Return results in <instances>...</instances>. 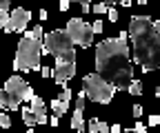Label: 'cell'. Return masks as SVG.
<instances>
[{"mask_svg": "<svg viewBox=\"0 0 160 133\" xmlns=\"http://www.w3.org/2000/svg\"><path fill=\"white\" fill-rule=\"evenodd\" d=\"M156 96H158V98H160V87H158V89H156Z\"/></svg>", "mask_w": 160, "mask_h": 133, "instance_id": "obj_40", "label": "cell"}, {"mask_svg": "<svg viewBox=\"0 0 160 133\" xmlns=\"http://www.w3.org/2000/svg\"><path fill=\"white\" fill-rule=\"evenodd\" d=\"M42 45H45V51L51 53V55H60V53L73 49V40H71V36L67 33V29H56V31L47 33Z\"/></svg>", "mask_w": 160, "mask_h": 133, "instance_id": "obj_8", "label": "cell"}, {"mask_svg": "<svg viewBox=\"0 0 160 133\" xmlns=\"http://www.w3.org/2000/svg\"><path fill=\"white\" fill-rule=\"evenodd\" d=\"M2 109H5V107H2V100H0V111H2Z\"/></svg>", "mask_w": 160, "mask_h": 133, "instance_id": "obj_42", "label": "cell"}, {"mask_svg": "<svg viewBox=\"0 0 160 133\" xmlns=\"http://www.w3.org/2000/svg\"><path fill=\"white\" fill-rule=\"evenodd\" d=\"M142 116V107L140 104H133V118H140Z\"/></svg>", "mask_w": 160, "mask_h": 133, "instance_id": "obj_26", "label": "cell"}, {"mask_svg": "<svg viewBox=\"0 0 160 133\" xmlns=\"http://www.w3.org/2000/svg\"><path fill=\"white\" fill-rule=\"evenodd\" d=\"M2 89H5V84H0V91H2Z\"/></svg>", "mask_w": 160, "mask_h": 133, "instance_id": "obj_43", "label": "cell"}, {"mask_svg": "<svg viewBox=\"0 0 160 133\" xmlns=\"http://www.w3.org/2000/svg\"><path fill=\"white\" fill-rule=\"evenodd\" d=\"M60 100H62L65 104H69V102H71V89H69L67 84H62V96H60Z\"/></svg>", "mask_w": 160, "mask_h": 133, "instance_id": "obj_19", "label": "cell"}, {"mask_svg": "<svg viewBox=\"0 0 160 133\" xmlns=\"http://www.w3.org/2000/svg\"><path fill=\"white\" fill-rule=\"evenodd\" d=\"M89 133H111V126L107 122H100L98 118L89 120Z\"/></svg>", "mask_w": 160, "mask_h": 133, "instance_id": "obj_12", "label": "cell"}, {"mask_svg": "<svg viewBox=\"0 0 160 133\" xmlns=\"http://www.w3.org/2000/svg\"><path fill=\"white\" fill-rule=\"evenodd\" d=\"M122 133H138V131H136V129H125Z\"/></svg>", "mask_w": 160, "mask_h": 133, "instance_id": "obj_37", "label": "cell"}, {"mask_svg": "<svg viewBox=\"0 0 160 133\" xmlns=\"http://www.w3.org/2000/svg\"><path fill=\"white\" fill-rule=\"evenodd\" d=\"M127 91L131 93V96H140V93H142V82H140V80H131Z\"/></svg>", "mask_w": 160, "mask_h": 133, "instance_id": "obj_15", "label": "cell"}, {"mask_svg": "<svg viewBox=\"0 0 160 133\" xmlns=\"http://www.w3.org/2000/svg\"><path fill=\"white\" fill-rule=\"evenodd\" d=\"M42 51H45L42 40H33L29 36L20 38L18 49H16V58H13V71L40 69V55H42Z\"/></svg>", "mask_w": 160, "mask_h": 133, "instance_id": "obj_3", "label": "cell"}, {"mask_svg": "<svg viewBox=\"0 0 160 133\" xmlns=\"http://www.w3.org/2000/svg\"><path fill=\"white\" fill-rule=\"evenodd\" d=\"M71 5V0H60V11H67Z\"/></svg>", "mask_w": 160, "mask_h": 133, "instance_id": "obj_27", "label": "cell"}, {"mask_svg": "<svg viewBox=\"0 0 160 133\" xmlns=\"http://www.w3.org/2000/svg\"><path fill=\"white\" fill-rule=\"evenodd\" d=\"M85 100H87V93H85V89L78 93V98H76V109H85Z\"/></svg>", "mask_w": 160, "mask_h": 133, "instance_id": "obj_20", "label": "cell"}, {"mask_svg": "<svg viewBox=\"0 0 160 133\" xmlns=\"http://www.w3.org/2000/svg\"><path fill=\"white\" fill-rule=\"evenodd\" d=\"M49 18V13H47V9H40V20H47Z\"/></svg>", "mask_w": 160, "mask_h": 133, "instance_id": "obj_32", "label": "cell"}, {"mask_svg": "<svg viewBox=\"0 0 160 133\" xmlns=\"http://www.w3.org/2000/svg\"><path fill=\"white\" fill-rule=\"evenodd\" d=\"M129 31L118 33V38H107L96 47V71L118 91L127 89L133 80V69L129 62Z\"/></svg>", "mask_w": 160, "mask_h": 133, "instance_id": "obj_1", "label": "cell"}, {"mask_svg": "<svg viewBox=\"0 0 160 133\" xmlns=\"http://www.w3.org/2000/svg\"><path fill=\"white\" fill-rule=\"evenodd\" d=\"M149 124H151V126L160 124V116H149Z\"/></svg>", "mask_w": 160, "mask_h": 133, "instance_id": "obj_28", "label": "cell"}, {"mask_svg": "<svg viewBox=\"0 0 160 133\" xmlns=\"http://www.w3.org/2000/svg\"><path fill=\"white\" fill-rule=\"evenodd\" d=\"M49 122H51V126H58V122H60V118L56 116V113H53V116L49 118Z\"/></svg>", "mask_w": 160, "mask_h": 133, "instance_id": "obj_30", "label": "cell"}, {"mask_svg": "<svg viewBox=\"0 0 160 133\" xmlns=\"http://www.w3.org/2000/svg\"><path fill=\"white\" fill-rule=\"evenodd\" d=\"M133 129H136L138 133H147V124H142V122H136V124H133Z\"/></svg>", "mask_w": 160, "mask_h": 133, "instance_id": "obj_25", "label": "cell"}, {"mask_svg": "<svg viewBox=\"0 0 160 133\" xmlns=\"http://www.w3.org/2000/svg\"><path fill=\"white\" fill-rule=\"evenodd\" d=\"M9 5H11V0H0V9L9 11Z\"/></svg>", "mask_w": 160, "mask_h": 133, "instance_id": "obj_29", "label": "cell"}, {"mask_svg": "<svg viewBox=\"0 0 160 133\" xmlns=\"http://www.w3.org/2000/svg\"><path fill=\"white\" fill-rule=\"evenodd\" d=\"M31 20V11L25 9V7H16L11 11V18H9V25L5 27L7 33H22L27 29V22Z\"/></svg>", "mask_w": 160, "mask_h": 133, "instance_id": "obj_9", "label": "cell"}, {"mask_svg": "<svg viewBox=\"0 0 160 133\" xmlns=\"http://www.w3.org/2000/svg\"><path fill=\"white\" fill-rule=\"evenodd\" d=\"M71 129L78 133H85V118H82V109H76L71 116Z\"/></svg>", "mask_w": 160, "mask_h": 133, "instance_id": "obj_11", "label": "cell"}, {"mask_svg": "<svg viewBox=\"0 0 160 133\" xmlns=\"http://www.w3.org/2000/svg\"><path fill=\"white\" fill-rule=\"evenodd\" d=\"M131 2H133V0H120V5H122V7H131Z\"/></svg>", "mask_w": 160, "mask_h": 133, "instance_id": "obj_34", "label": "cell"}, {"mask_svg": "<svg viewBox=\"0 0 160 133\" xmlns=\"http://www.w3.org/2000/svg\"><path fill=\"white\" fill-rule=\"evenodd\" d=\"M9 18H11V13H9V11L0 9V29H2V31H5V27L9 25Z\"/></svg>", "mask_w": 160, "mask_h": 133, "instance_id": "obj_16", "label": "cell"}, {"mask_svg": "<svg viewBox=\"0 0 160 133\" xmlns=\"http://www.w3.org/2000/svg\"><path fill=\"white\" fill-rule=\"evenodd\" d=\"M76 75V51H65L56 55V69H53V80L56 84H67V80H71Z\"/></svg>", "mask_w": 160, "mask_h": 133, "instance_id": "obj_6", "label": "cell"}, {"mask_svg": "<svg viewBox=\"0 0 160 133\" xmlns=\"http://www.w3.org/2000/svg\"><path fill=\"white\" fill-rule=\"evenodd\" d=\"M67 33L71 36L73 45L82 47V49L93 45V29H91V25H87L85 20H80V18H71L67 22Z\"/></svg>", "mask_w": 160, "mask_h": 133, "instance_id": "obj_7", "label": "cell"}, {"mask_svg": "<svg viewBox=\"0 0 160 133\" xmlns=\"http://www.w3.org/2000/svg\"><path fill=\"white\" fill-rule=\"evenodd\" d=\"M80 7H82V13H89V11H91V5H89V2H82Z\"/></svg>", "mask_w": 160, "mask_h": 133, "instance_id": "obj_31", "label": "cell"}, {"mask_svg": "<svg viewBox=\"0 0 160 133\" xmlns=\"http://www.w3.org/2000/svg\"><path fill=\"white\" fill-rule=\"evenodd\" d=\"M87 133H89V131H87Z\"/></svg>", "mask_w": 160, "mask_h": 133, "instance_id": "obj_45", "label": "cell"}, {"mask_svg": "<svg viewBox=\"0 0 160 133\" xmlns=\"http://www.w3.org/2000/svg\"><path fill=\"white\" fill-rule=\"evenodd\" d=\"M153 29H156V31H160V20H153Z\"/></svg>", "mask_w": 160, "mask_h": 133, "instance_id": "obj_35", "label": "cell"}, {"mask_svg": "<svg viewBox=\"0 0 160 133\" xmlns=\"http://www.w3.org/2000/svg\"><path fill=\"white\" fill-rule=\"evenodd\" d=\"M91 29H93V33H102V20H100V18H98V20L91 25Z\"/></svg>", "mask_w": 160, "mask_h": 133, "instance_id": "obj_22", "label": "cell"}, {"mask_svg": "<svg viewBox=\"0 0 160 133\" xmlns=\"http://www.w3.org/2000/svg\"><path fill=\"white\" fill-rule=\"evenodd\" d=\"M82 87H85V93H87V98L96 104H109L111 98H113V93L118 91L111 82H107L100 73H89L85 75V80H82Z\"/></svg>", "mask_w": 160, "mask_h": 133, "instance_id": "obj_5", "label": "cell"}, {"mask_svg": "<svg viewBox=\"0 0 160 133\" xmlns=\"http://www.w3.org/2000/svg\"><path fill=\"white\" fill-rule=\"evenodd\" d=\"M105 2H107V5H109V7H113V5H116V2H120V0H105Z\"/></svg>", "mask_w": 160, "mask_h": 133, "instance_id": "obj_36", "label": "cell"}, {"mask_svg": "<svg viewBox=\"0 0 160 133\" xmlns=\"http://www.w3.org/2000/svg\"><path fill=\"white\" fill-rule=\"evenodd\" d=\"M71 2H80V5H82V2H89V0H71Z\"/></svg>", "mask_w": 160, "mask_h": 133, "instance_id": "obj_38", "label": "cell"}, {"mask_svg": "<svg viewBox=\"0 0 160 133\" xmlns=\"http://www.w3.org/2000/svg\"><path fill=\"white\" fill-rule=\"evenodd\" d=\"M136 2H138V5H147V0H136Z\"/></svg>", "mask_w": 160, "mask_h": 133, "instance_id": "obj_39", "label": "cell"}, {"mask_svg": "<svg viewBox=\"0 0 160 133\" xmlns=\"http://www.w3.org/2000/svg\"><path fill=\"white\" fill-rule=\"evenodd\" d=\"M107 16H109V20H111V22H116V20H118V11H116L113 7H109V11H107Z\"/></svg>", "mask_w": 160, "mask_h": 133, "instance_id": "obj_23", "label": "cell"}, {"mask_svg": "<svg viewBox=\"0 0 160 133\" xmlns=\"http://www.w3.org/2000/svg\"><path fill=\"white\" fill-rule=\"evenodd\" d=\"M122 129H120V124H111V133H120Z\"/></svg>", "mask_w": 160, "mask_h": 133, "instance_id": "obj_33", "label": "cell"}, {"mask_svg": "<svg viewBox=\"0 0 160 133\" xmlns=\"http://www.w3.org/2000/svg\"><path fill=\"white\" fill-rule=\"evenodd\" d=\"M22 120H25V124H27V126H33V124H38V120H36V116H33L31 107H25V109H22Z\"/></svg>", "mask_w": 160, "mask_h": 133, "instance_id": "obj_14", "label": "cell"}, {"mask_svg": "<svg viewBox=\"0 0 160 133\" xmlns=\"http://www.w3.org/2000/svg\"><path fill=\"white\" fill-rule=\"evenodd\" d=\"M31 111H33V116H36L38 124H47V122H49V116H47V107H45V100H42V98L33 96V100H31Z\"/></svg>", "mask_w": 160, "mask_h": 133, "instance_id": "obj_10", "label": "cell"}, {"mask_svg": "<svg viewBox=\"0 0 160 133\" xmlns=\"http://www.w3.org/2000/svg\"><path fill=\"white\" fill-rule=\"evenodd\" d=\"M51 109H53V113H56V116L60 118V116H65V113H67V109H69V104H65L62 100H60V98H56L53 102H51Z\"/></svg>", "mask_w": 160, "mask_h": 133, "instance_id": "obj_13", "label": "cell"}, {"mask_svg": "<svg viewBox=\"0 0 160 133\" xmlns=\"http://www.w3.org/2000/svg\"><path fill=\"white\" fill-rule=\"evenodd\" d=\"M0 126H2V129H9L11 126V118L7 116L5 111H0Z\"/></svg>", "mask_w": 160, "mask_h": 133, "instance_id": "obj_21", "label": "cell"}, {"mask_svg": "<svg viewBox=\"0 0 160 133\" xmlns=\"http://www.w3.org/2000/svg\"><path fill=\"white\" fill-rule=\"evenodd\" d=\"M129 38L133 40V62L147 73L156 71L160 67V31L153 29V20L149 16H133Z\"/></svg>", "mask_w": 160, "mask_h": 133, "instance_id": "obj_2", "label": "cell"}, {"mask_svg": "<svg viewBox=\"0 0 160 133\" xmlns=\"http://www.w3.org/2000/svg\"><path fill=\"white\" fill-rule=\"evenodd\" d=\"M40 73H42V78H49V75H53V69H49V67H40Z\"/></svg>", "mask_w": 160, "mask_h": 133, "instance_id": "obj_24", "label": "cell"}, {"mask_svg": "<svg viewBox=\"0 0 160 133\" xmlns=\"http://www.w3.org/2000/svg\"><path fill=\"white\" fill-rule=\"evenodd\" d=\"M27 133H33V126H29V129H27Z\"/></svg>", "mask_w": 160, "mask_h": 133, "instance_id": "obj_41", "label": "cell"}, {"mask_svg": "<svg viewBox=\"0 0 160 133\" xmlns=\"http://www.w3.org/2000/svg\"><path fill=\"white\" fill-rule=\"evenodd\" d=\"M0 31H2V29H0Z\"/></svg>", "mask_w": 160, "mask_h": 133, "instance_id": "obj_44", "label": "cell"}, {"mask_svg": "<svg viewBox=\"0 0 160 133\" xmlns=\"http://www.w3.org/2000/svg\"><path fill=\"white\" fill-rule=\"evenodd\" d=\"M91 11H93L96 16H100V13H107V11H109V5H107V2H98L96 7H91Z\"/></svg>", "mask_w": 160, "mask_h": 133, "instance_id": "obj_17", "label": "cell"}, {"mask_svg": "<svg viewBox=\"0 0 160 133\" xmlns=\"http://www.w3.org/2000/svg\"><path fill=\"white\" fill-rule=\"evenodd\" d=\"M33 96H36L33 89H31L22 78H20V75H11V78L5 82V89L0 91V100H2V107L9 109V111H16L22 100L31 102Z\"/></svg>", "mask_w": 160, "mask_h": 133, "instance_id": "obj_4", "label": "cell"}, {"mask_svg": "<svg viewBox=\"0 0 160 133\" xmlns=\"http://www.w3.org/2000/svg\"><path fill=\"white\" fill-rule=\"evenodd\" d=\"M27 36H29V38H33V40H42V27H40V25H38V27H33Z\"/></svg>", "mask_w": 160, "mask_h": 133, "instance_id": "obj_18", "label": "cell"}]
</instances>
